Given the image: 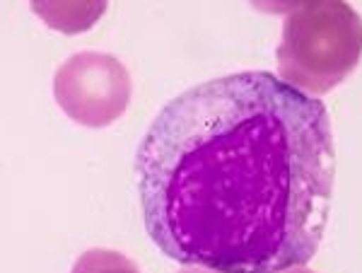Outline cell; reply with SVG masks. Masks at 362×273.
I'll use <instances>...</instances> for the list:
<instances>
[{
	"instance_id": "1",
	"label": "cell",
	"mask_w": 362,
	"mask_h": 273,
	"mask_svg": "<svg viewBox=\"0 0 362 273\" xmlns=\"http://www.w3.org/2000/svg\"><path fill=\"white\" fill-rule=\"evenodd\" d=\"M145 230L181 266L283 273L312 261L336 182L329 109L268 71L162 107L136 153Z\"/></svg>"
},
{
	"instance_id": "2",
	"label": "cell",
	"mask_w": 362,
	"mask_h": 273,
	"mask_svg": "<svg viewBox=\"0 0 362 273\" xmlns=\"http://www.w3.org/2000/svg\"><path fill=\"white\" fill-rule=\"evenodd\" d=\"M362 58V17L348 0H321L285 17L278 73L305 95L321 97L353 75Z\"/></svg>"
},
{
	"instance_id": "3",
	"label": "cell",
	"mask_w": 362,
	"mask_h": 273,
	"mask_svg": "<svg viewBox=\"0 0 362 273\" xmlns=\"http://www.w3.org/2000/svg\"><path fill=\"white\" fill-rule=\"evenodd\" d=\"M133 95L131 73L116 56L80 51L56 71L54 97L75 124L104 129L119 121Z\"/></svg>"
},
{
	"instance_id": "4",
	"label": "cell",
	"mask_w": 362,
	"mask_h": 273,
	"mask_svg": "<svg viewBox=\"0 0 362 273\" xmlns=\"http://www.w3.org/2000/svg\"><path fill=\"white\" fill-rule=\"evenodd\" d=\"M29 5L49 29L73 37L90 32L102 20L109 0H29Z\"/></svg>"
},
{
	"instance_id": "5",
	"label": "cell",
	"mask_w": 362,
	"mask_h": 273,
	"mask_svg": "<svg viewBox=\"0 0 362 273\" xmlns=\"http://www.w3.org/2000/svg\"><path fill=\"white\" fill-rule=\"evenodd\" d=\"M70 273H140V269L114 249H90L80 254Z\"/></svg>"
},
{
	"instance_id": "6",
	"label": "cell",
	"mask_w": 362,
	"mask_h": 273,
	"mask_svg": "<svg viewBox=\"0 0 362 273\" xmlns=\"http://www.w3.org/2000/svg\"><path fill=\"white\" fill-rule=\"evenodd\" d=\"M251 8L266 15H290L307 5H317L321 0H249Z\"/></svg>"
},
{
	"instance_id": "7",
	"label": "cell",
	"mask_w": 362,
	"mask_h": 273,
	"mask_svg": "<svg viewBox=\"0 0 362 273\" xmlns=\"http://www.w3.org/2000/svg\"><path fill=\"white\" fill-rule=\"evenodd\" d=\"M181 273H215V271H208V269H198V266H186Z\"/></svg>"
},
{
	"instance_id": "8",
	"label": "cell",
	"mask_w": 362,
	"mask_h": 273,
	"mask_svg": "<svg viewBox=\"0 0 362 273\" xmlns=\"http://www.w3.org/2000/svg\"><path fill=\"white\" fill-rule=\"evenodd\" d=\"M283 273H314V271H309V269H302V266H300V269H290V271H283Z\"/></svg>"
}]
</instances>
